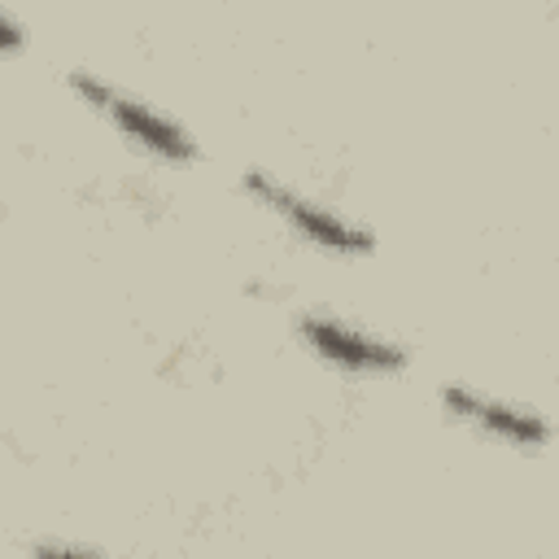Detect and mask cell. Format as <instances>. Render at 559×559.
<instances>
[{"label":"cell","instance_id":"6da1fadb","mask_svg":"<svg viewBox=\"0 0 559 559\" xmlns=\"http://www.w3.org/2000/svg\"><path fill=\"white\" fill-rule=\"evenodd\" d=\"M70 87L92 109H100L131 144L148 148L153 157H162V162H192L197 157V140L175 118H166L162 109H153L148 100H140L135 92H122L118 83H109V79H100L92 70H70Z\"/></svg>","mask_w":559,"mask_h":559},{"label":"cell","instance_id":"7a4b0ae2","mask_svg":"<svg viewBox=\"0 0 559 559\" xmlns=\"http://www.w3.org/2000/svg\"><path fill=\"white\" fill-rule=\"evenodd\" d=\"M245 188H249L271 214H280L301 240H310V245H319V249H328V253L362 258V253L376 249V236H371L362 223L341 218V214L328 210L323 201L301 197L297 188H288V183H284L280 175H271V170H245Z\"/></svg>","mask_w":559,"mask_h":559},{"label":"cell","instance_id":"3957f363","mask_svg":"<svg viewBox=\"0 0 559 559\" xmlns=\"http://www.w3.org/2000/svg\"><path fill=\"white\" fill-rule=\"evenodd\" d=\"M297 336L306 341L310 354H319L323 362H332L349 376H393L406 367V349L397 341H384V336L354 328L345 319H332L323 310L297 314Z\"/></svg>","mask_w":559,"mask_h":559},{"label":"cell","instance_id":"277c9868","mask_svg":"<svg viewBox=\"0 0 559 559\" xmlns=\"http://www.w3.org/2000/svg\"><path fill=\"white\" fill-rule=\"evenodd\" d=\"M441 406L459 424H472L476 432L498 437V441L520 445V450H542L550 441L546 415H537L528 406H515V402H502V397H485L467 384H441Z\"/></svg>","mask_w":559,"mask_h":559},{"label":"cell","instance_id":"5b68a950","mask_svg":"<svg viewBox=\"0 0 559 559\" xmlns=\"http://www.w3.org/2000/svg\"><path fill=\"white\" fill-rule=\"evenodd\" d=\"M31 559H105V555H96L87 546H70V542H39V546H31Z\"/></svg>","mask_w":559,"mask_h":559},{"label":"cell","instance_id":"8992f818","mask_svg":"<svg viewBox=\"0 0 559 559\" xmlns=\"http://www.w3.org/2000/svg\"><path fill=\"white\" fill-rule=\"evenodd\" d=\"M17 44H22V26L9 13H0V52H13Z\"/></svg>","mask_w":559,"mask_h":559}]
</instances>
